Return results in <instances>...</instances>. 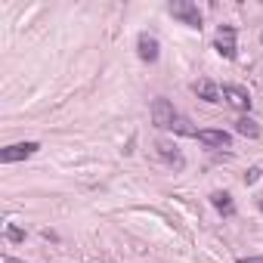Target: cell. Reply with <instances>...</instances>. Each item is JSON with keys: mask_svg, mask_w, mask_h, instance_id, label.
I'll return each instance as SVG.
<instances>
[{"mask_svg": "<svg viewBox=\"0 0 263 263\" xmlns=\"http://www.w3.org/2000/svg\"><path fill=\"white\" fill-rule=\"evenodd\" d=\"M149 115H152V124H155V127H161V130H174V127H177V121L183 118V115L174 108V102H167L164 96L152 99V105H149Z\"/></svg>", "mask_w": 263, "mask_h": 263, "instance_id": "obj_1", "label": "cell"}, {"mask_svg": "<svg viewBox=\"0 0 263 263\" xmlns=\"http://www.w3.org/2000/svg\"><path fill=\"white\" fill-rule=\"evenodd\" d=\"M167 10H171L174 19H180V22L189 25V28H201V22H204V19H201V10L192 4V0H174Z\"/></svg>", "mask_w": 263, "mask_h": 263, "instance_id": "obj_2", "label": "cell"}, {"mask_svg": "<svg viewBox=\"0 0 263 263\" xmlns=\"http://www.w3.org/2000/svg\"><path fill=\"white\" fill-rule=\"evenodd\" d=\"M214 47L223 59H235L238 56V47H235V25H220L217 28V37H214Z\"/></svg>", "mask_w": 263, "mask_h": 263, "instance_id": "obj_3", "label": "cell"}, {"mask_svg": "<svg viewBox=\"0 0 263 263\" xmlns=\"http://www.w3.org/2000/svg\"><path fill=\"white\" fill-rule=\"evenodd\" d=\"M220 96H223L226 105H232V108H238V111H248V108H251V93H248L245 87H238V84H223V87H220Z\"/></svg>", "mask_w": 263, "mask_h": 263, "instance_id": "obj_4", "label": "cell"}, {"mask_svg": "<svg viewBox=\"0 0 263 263\" xmlns=\"http://www.w3.org/2000/svg\"><path fill=\"white\" fill-rule=\"evenodd\" d=\"M41 149V143H16V146H7L4 152H0V161L4 164H13V161H25V158H31L34 152Z\"/></svg>", "mask_w": 263, "mask_h": 263, "instance_id": "obj_5", "label": "cell"}, {"mask_svg": "<svg viewBox=\"0 0 263 263\" xmlns=\"http://www.w3.org/2000/svg\"><path fill=\"white\" fill-rule=\"evenodd\" d=\"M137 53H140V59L143 62H158V56H161V50H158V37L155 34H149V31H143L140 37H137Z\"/></svg>", "mask_w": 263, "mask_h": 263, "instance_id": "obj_6", "label": "cell"}, {"mask_svg": "<svg viewBox=\"0 0 263 263\" xmlns=\"http://www.w3.org/2000/svg\"><path fill=\"white\" fill-rule=\"evenodd\" d=\"M198 143L211 146V149H229L232 146V134H226V130H198Z\"/></svg>", "mask_w": 263, "mask_h": 263, "instance_id": "obj_7", "label": "cell"}, {"mask_svg": "<svg viewBox=\"0 0 263 263\" xmlns=\"http://www.w3.org/2000/svg\"><path fill=\"white\" fill-rule=\"evenodd\" d=\"M155 152H158V158H161L167 167H177V171H180V167L186 164V161H183V155H180V149H177V146H171L167 140H158V143H155Z\"/></svg>", "mask_w": 263, "mask_h": 263, "instance_id": "obj_8", "label": "cell"}, {"mask_svg": "<svg viewBox=\"0 0 263 263\" xmlns=\"http://www.w3.org/2000/svg\"><path fill=\"white\" fill-rule=\"evenodd\" d=\"M192 93H195L198 99H204V102H223V96H220V87H217L214 81H208V78L195 81V84H192Z\"/></svg>", "mask_w": 263, "mask_h": 263, "instance_id": "obj_9", "label": "cell"}, {"mask_svg": "<svg viewBox=\"0 0 263 263\" xmlns=\"http://www.w3.org/2000/svg\"><path fill=\"white\" fill-rule=\"evenodd\" d=\"M211 204H214L223 217H232V214H235V201H232L229 192H214V195H211Z\"/></svg>", "mask_w": 263, "mask_h": 263, "instance_id": "obj_10", "label": "cell"}, {"mask_svg": "<svg viewBox=\"0 0 263 263\" xmlns=\"http://www.w3.org/2000/svg\"><path fill=\"white\" fill-rule=\"evenodd\" d=\"M235 134H241V137H260V124L254 121V118H238L235 121Z\"/></svg>", "mask_w": 263, "mask_h": 263, "instance_id": "obj_11", "label": "cell"}, {"mask_svg": "<svg viewBox=\"0 0 263 263\" xmlns=\"http://www.w3.org/2000/svg\"><path fill=\"white\" fill-rule=\"evenodd\" d=\"M7 238H10L13 245H19V241H25V229L16 226V223H7Z\"/></svg>", "mask_w": 263, "mask_h": 263, "instance_id": "obj_12", "label": "cell"}, {"mask_svg": "<svg viewBox=\"0 0 263 263\" xmlns=\"http://www.w3.org/2000/svg\"><path fill=\"white\" fill-rule=\"evenodd\" d=\"M260 174H263L260 167H251V171L245 174V183H248V186H251V183H257V180H260Z\"/></svg>", "mask_w": 263, "mask_h": 263, "instance_id": "obj_13", "label": "cell"}, {"mask_svg": "<svg viewBox=\"0 0 263 263\" xmlns=\"http://www.w3.org/2000/svg\"><path fill=\"white\" fill-rule=\"evenodd\" d=\"M238 263H263V254H257V257H241Z\"/></svg>", "mask_w": 263, "mask_h": 263, "instance_id": "obj_14", "label": "cell"}, {"mask_svg": "<svg viewBox=\"0 0 263 263\" xmlns=\"http://www.w3.org/2000/svg\"><path fill=\"white\" fill-rule=\"evenodd\" d=\"M4 263H22V260H16V257H4Z\"/></svg>", "mask_w": 263, "mask_h": 263, "instance_id": "obj_15", "label": "cell"}, {"mask_svg": "<svg viewBox=\"0 0 263 263\" xmlns=\"http://www.w3.org/2000/svg\"><path fill=\"white\" fill-rule=\"evenodd\" d=\"M257 208H260V211H263V192H260V195H257Z\"/></svg>", "mask_w": 263, "mask_h": 263, "instance_id": "obj_16", "label": "cell"}]
</instances>
